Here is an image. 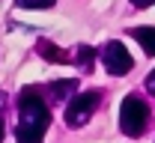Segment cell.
I'll use <instances>...</instances> for the list:
<instances>
[{"label":"cell","instance_id":"1","mask_svg":"<svg viewBox=\"0 0 155 143\" xmlns=\"http://www.w3.org/2000/svg\"><path fill=\"white\" fill-rule=\"evenodd\" d=\"M51 125V110L42 99L36 86H27L18 96V128H15V140L18 143H42L45 128Z\"/></svg>","mask_w":155,"mask_h":143},{"label":"cell","instance_id":"2","mask_svg":"<svg viewBox=\"0 0 155 143\" xmlns=\"http://www.w3.org/2000/svg\"><path fill=\"white\" fill-rule=\"evenodd\" d=\"M146 122H149V107H146L143 99L128 96L125 102L119 104V128L128 137H140L146 131Z\"/></svg>","mask_w":155,"mask_h":143},{"label":"cell","instance_id":"3","mask_svg":"<svg viewBox=\"0 0 155 143\" xmlns=\"http://www.w3.org/2000/svg\"><path fill=\"white\" fill-rule=\"evenodd\" d=\"M98 102H101V93H78L75 99L66 107V125L69 128H81V125L90 122V116L96 113Z\"/></svg>","mask_w":155,"mask_h":143},{"label":"cell","instance_id":"4","mask_svg":"<svg viewBox=\"0 0 155 143\" xmlns=\"http://www.w3.org/2000/svg\"><path fill=\"white\" fill-rule=\"evenodd\" d=\"M101 63H104L107 75H114V78L128 75V72H131V66H134L131 54L125 51V45H122V42H107V45H104V51H101Z\"/></svg>","mask_w":155,"mask_h":143},{"label":"cell","instance_id":"5","mask_svg":"<svg viewBox=\"0 0 155 143\" xmlns=\"http://www.w3.org/2000/svg\"><path fill=\"white\" fill-rule=\"evenodd\" d=\"M131 36H134V42H140V48L149 57H155V27H134Z\"/></svg>","mask_w":155,"mask_h":143},{"label":"cell","instance_id":"6","mask_svg":"<svg viewBox=\"0 0 155 143\" xmlns=\"http://www.w3.org/2000/svg\"><path fill=\"white\" fill-rule=\"evenodd\" d=\"M36 51H39L48 63H66V60H69V54H66L63 48H57V45H51V42H39Z\"/></svg>","mask_w":155,"mask_h":143},{"label":"cell","instance_id":"7","mask_svg":"<svg viewBox=\"0 0 155 143\" xmlns=\"http://www.w3.org/2000/svg\"><path fill=\"white\" fill-rule=\"evenodd\" d=\"M72 89H78V81H75V78H69V81H54V83H51V96H54V102L66 99Z\"/></svg>","mask_w":155,"mask_h":143},{"label":"cell","instance_id":"8","mask_svg":"<svg viewBox=\"0 0 155 143\" xmlns=\"http://www.w3.org/2000/svg\"><path fill=\"white\" fill-rule=\"evenodd\" d=\"M75 57L81 60L84 69H90V66H93V57H96V51H93L90 45H78V54H75Z\"/></svg>","mask_w":155,"mask_h":143},{"label":"cell","instance_id":"9","mask_svg":"<svg viewBox=\"0 0 155 143\" xmlns=\"http://www.w3.org/2000/svg\"><path fill=\"white\" fill-rule=\"evenodd\" d=\"M21 9H48V6H54L57 0H15Z\"/></svg>","mask_w":155,"mask_h":143},{"label":"cell","instance_id":"10","mask_svg":"<svg viewBox=\"0 0 155 143\" xmlns=\"http://www.w3.org/2000/svg\"><path fill=\"white\" fill-rule=\"evenodd\" d=\"M146 89H149V93L155 96V69L149 72V75H146Z\"/></svg>","mask_w":155,"mask_h":143},{"label":"cell","instance_id":"11","mask_svg":"<svg viewBox=\"0 0 155 143\" xmlns=\"http://www.w3.org/2000/svg\"><path fill=\"white\" fill-rule=\"evenodd\" d=\"M155 0H131V6H137V9H146V6H152Z\"/></svg>","mask_w":155,"mask_h":143},{"label":"cell","instance_id":"12","mask_svg":"<svg viewBox=\"0 0 155 143\" xmlns=\"http://www.w3.org/2000/svg\"><path fill=\"white\" fill-rule=\"evenodd\" d=\"M0 140H3V119H0Z\"/></svg>","mask_w":155,"mask_h":143}]
</instances>
